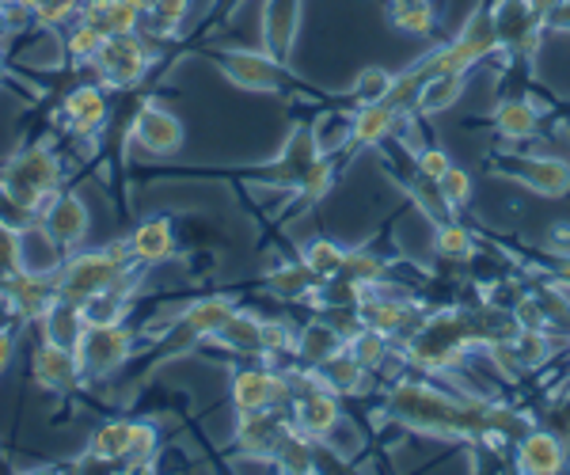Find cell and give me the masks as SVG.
Returning a JSON list of instances; mask_svg holds the SVG:
<instances>
[{
  "label": "cell",
  "instance_id": "1",
  "mask_svg": "<svg viewBox=\"0 0 570 475\" xmlns=\"http://www.w3.org/2000/svg\"><path fill=\"white\" fill-rule=\"evenodd\" d=\"M487 404L491 399H464L449 396L438 385L426 380H395L384 399V415L392 423L407 426L415 434L426 437H461V442H480L483 434H491L487 423Z\"/></svg>",
  "mask_w": 570,
  "mask_h": 475
},
{
  "label": "cell",
  "instance_id": "2",
  "mask_svg": "<svg viewBox=\"0 0 570 475\" xmlns=\"http://www.w3.org/2000/svg\"><path fill=\"white\" fill-rule=\"evenodd\" d=\"M61 179H66V168L53 145L35 141L0 168V202H8L31 225L35 214L61 190Z\"/></svg>",
  "mask_w": 570,
  "mask_h": 475
},
{
  "label": "cell",
  "instance_id": "3",
  "mask_svg": "<svg viewBox=\"0 0 570 475\" xmlns=\"http://www.w3.org/2000/svg\"><path fill=\"white\" fill-rule=\"evenodd\" d=\"M137 274H145V267L130 255V244L126 240H115L107 248H91V251L77 248L69 259L58 263V297L80 305V300L104 294V289L118 286L126 278H137Z\"/></svg>",
  "mask_w": 570,
  "mask_h": 475
},
{
  "label": "cell",
  "instance_id": "4",
  "mask_svg": "<svg viewBox=\"0 0 570 475\" xmlns=\"http://www.w3.org/2000/svg\"><path fill=\"white\" fill-rule=\"evenodd\" d=\"M491 171L529 187L540 198H567L570 195V164L563 157H540V152H491Z\"/></svg>",
  "mask_w": 570,
  "mask_h": 475
},
{
  "label": "cell",
  "instance_id": "5",
  "mask_svg": "<svg viewBox=\"0 0 570 475\" xmlns=\"http://www.w3.org/2000/svg\"><path fill=\"white\" fill-rule=\"evenodd\" d=\"M494 31H499V53H505L513 69H532L544 39V23L532 16L529 0H494Z\"/></svg>",
  "mask_w": 570,
  "mask_h": 475
},
{
  "label": "cell",
  "instance_id": "6",
  "mask_svg": "<svg viewBox=\"0 0 570 475\" xmlns=\"http://www.w3.org/2000/svg\"><path fill=\"white\" fill-rule=\"evenodd\" d=\"M137 335L126 324H110V327H85L77 343V358H80V373L88 380H107L110 373H118L126 362L134 358L137 350Z\"/></svg>",
  "mask_w": 570,
  "mask_h": 475
},
{
  "label": "cell",
  "instance_id": "7",
  "mask_svg": "<svg viewBox=\"0 0 570 475\" xmlns=\"http://www.w3.org/2000/svg\"><path fill=\"white\" fill-rule=\"evenodd\" d=\"M31 228L50 244L53 251H77L80 244L88 240V228H91L85 198L69 195V190H58V195L35 214Z\"/></svg>",
  "mask_w": 570,
  "mask_h": 475
},
{
  "label": "cell",
  "instance_id": "8",
  "mask_svg": "<svg viewBox=\"0 0 570 475\" xmlns=\"http://www.w3.org/2000/svg\"><path fill=\"white\" fill-rule=\"evenodd\" d=\"M233 313H236V297H228V294H209V297L190 300V305L179 313L176 327L168 331V339H164L168 358L187 354L195 343H209Z\"/></svg>",
  "mask_w": 570,
  "mask_h": 475
},
{
  "label": "cell",
  "instance_id": "9",
  "mask_svg": "<svg viewBox=\"0 0 570 475\" xmlns=\"http://www.w3.org/2000/svg\"><path fill=\"white\" fill-rule=\"evenodd\" d=\"M96 72L104 88H134L145 80V72L153 66V46L141 34H110L104 50L96 53Z\"/></svg>",
  "mask_w": 570,
  "mask_h": 475
},
{
  "label": "cell",
  "instance_id": "10",
  "mask_svg": "<svg viewBox=\"0 0 570 475\" xmlns=\"http://www.w3.org/2000/svg\"><path fill=\"white\" fill-rule=\"evenodd\" d=\"M228 85L244 91H282L289 85V69L266 50H209Z\"/></svg>",
  "mask_w": 570,
  "mask_h": 475
},
{
  "label": "cell",
  "instance_id": "11",
  "mask_svg": "<svg viewBox=\"0 0 570 475\" xmlns=\"http://www.w3.org/2000/svg\"><path fill=\"white\" fill-rule=\"evenodd\" d=\"M293 431L289 407H263V410H236V434L233 445L247 461H271L274 449Z\"/></svg>",
  "mask_w": 570,
  "mask_h": 475
},
{
  "label": "cell",
  "instance_id": "12",
  "mask_svg": "<svg viewBox=\"0 0 570 475\" xmlns=\"http://www.w3.org/2000/svg\"><path fill=\"white\" fill-rule=\"evenodd\" d=\"M0 289H4V313L16 324H39L50 313L53 300H58V270L23 267L8 281H0Z\"/></svg>",
  "mask_w": 570,
  "mask_h": 475
},
{
  "label": "cell",
  "instance_id": "13",
  "mask_svg": "<svg viewBox=\"0 0 570 475\" xmlns=\"http://www.w3.org/2000/svg\"><path fill=\"white\" fill-rule=\"evenodd\" d=\"M324 152H320V141H316V126L312 122H301L293 126L289 137H285L282 152L274 157L266 168L259 171V182H266V187H278V190H293L301 179H305V171L316 164Z\"/></svg>",
  "mask_w": 570,
  "mask_h": 475
},
{
  "label": "cell",
  "instance_id": "14",
  "mask_svg": "<svg viewBox=\"0 0 570 475\" xmlns=\"http://www.w3.org/2000/svg\"><path fill=\"white\" fill-rule=\"evenodd\" d=\"M233 407L236 410H263V407H289L293 388L285 369H271V365H244L233 373Z\"/></svg>",
  "mask_w": 570,
  "mask_h": 475
},
{
  "label": "cell",
  "instance_id": "15",
  "mask_svg": "<svg viewBox=\"0 0 570 475\" xmlns=\"http://www.w3.org/2000/svg\"><path fill=\"white\" fill-rule=\"evenodd\" d=\"M130 137L149 157H176L183 149V141H187V130H183L176 111L160 107L156 99H145L130 122Z\"/></svg>",
  "mask_w": 570,
  "mask_h": 475
},
{
  "label": "cell",
  "instance_id": "16",
  "mask_svg": "<svg viewBox=\"0 0 570 475\" xmlns=\"http://www.w3.org/2000/svg\"><path fill=\"white\" fill-rule=\"evenodd\" d=\"M31 377L35 385L53 392V396H69L85 385V373H80V358L72 346H61V343H39L31 354Z\"/></svg>",
  "mask_w": 570,
  "mask_h": 475
},
{
  "label": "cell",
  "instance_id": "17",
  "mask_svg": "<svg viewBox=\"0 0 570 475\" xmlns=\"http://www.w3.org/2000/svg\"><path fill=\"white\" fill-rule=\"evenodd\" d=\"M338 399H343V396H335V392L324 388V385L293 396V404H289L293 426H297L301 434L324 442V437L335 434V426L343 423V404H338Z\"/></svg>",
  "mask_w": 570,
  "mask_h": 475
},
{
  "label": "cell",
  "instance_id": "18",
  "mask_svg": "<svg viewBox=\"0 0 570 475\" xmlns=\"http://www.w3.org/2000/svg\"><path fill=\"white\" fill-rule=\"evenodd\" d=\"M513 468L521 475L567 472V442L559 434H551L548 426H532V431L513 445Z\"/></svg>",
  "mask_w": 570,
  "mask_h": 475
},
{
  "label": "cell",
  "instance_id": "19",
  "mask_svg": "<svg viewBox=\"0 0 570 475\" xmlns=\"http://www.w3.org/2000/svg\"><path fill=\"white\" fill-rule=\"evenodd\" d=\"M107 115H110V107H107L104 85L72 88L66 96V103H61V122H66V130L77 137H96L107 126Z\"/></svg>",
  "mask_w": 570,
  "mask_h": 475
},
{
  "label": "cell",
  "instance_id": "20",
  "mask_svg": "<svg viewBox=\"0 0 570 475\" xmlns=\"http://www.w3.org/2000/svg\"><path fill=\"white\" fill-rule=\"evenodd\" d=\"M126 244H130L134 259L149 270L156 263H168L171 255H176V225H171L168 214L145 217L141 225H134V232L126 236Z\"/></svg>",
  "mask_w": 570,
  "mask_h": 475
},
{
  "label": "cell",
  "instance_id": "21",
  "mask_svg": "<svg viewBox=\"0 0 570 475\" xmlns=\"http://www.w3.org/2000/svg\"><path fill=\"white\" fill-rule=\"evenodd\" d=\"M301 27V0H266L263 8V50L278 61H289L293 39Z\"/></svg>",
  "mask_w": 570,
  "mask_h": 475
},
{
  "label": "cell",
  "instance_id": "22",
  "mask_svg": "<svg viewBox=\"0 0 570 475\" xmlns=\"http://www.w3.org/2000/svg\"><path fill=\"white\" fill-rule=\"evenodd\" d=\"M395 126H400V115H395L389 103H362V107H354L346 157H351V152L376 149V145H384L395 133Z\"/></svg>",
  "mask_w": 570,
  "mask_h": 475
},
{
  "label": "cell",
  "instance_id": "23",
  "mask_svg": "<svg viewBox=\"0 0 570 475\" xmlns=\"http://www.w3.org/2000/svg\"><path fill=\"white\" fill-rule=\"evenodd\" d=\"M130 442H134V418H107V423L96 426L88 442V453L80 456V468L88 472V464H126L130 456Z\"/></svg>",
  "mask_w": 570,
  "mask_h": 475
},
{
  "label": "cell",
  "instance_id": "24",
  "mask_svg": "<svg viewBox=\"0 0 570 475\" xmlns=\"http://www.w3.org/2000/svg\"><path fill=\"white\" fill-rule=\"evenodd\" d=\"M137 281H141V274H137V278L118 281V286L104 289V294L80 300V316H85V327L126 324V316H130V308H134V300H137Z\"/></svg>",
  "mask_w": 570,
  "mask_h": 475
},
{
  "label": "cell",
  "instance_id": "25",
  "mask_svg": "<svg viewBox=\"0 0 570 475\" xmlns=\"http://www.w3.org/2000/svg\"><path fill=\"white\" fill-rule=\"evenodd\" d=\"M544 122V115L537 111L529 96H505L491 111V126L499 130L502 141H532Z\"/></svg>",
  "mask_w": 570,
  "mask_h": 475
},
{
  "label": "cell",
  "instance_id": "26",
  "mask_svg": "<svg viewBox=\"0 0 570 475\" xmlns=\"http://www.w3.org/2000/svg\"><path fill=\"white\" fill-rule=\"evenodd\" d=\"M80 20L99 27L110 39V34H134L145 16L134 0H85V4H80Z\"/></svg>",
  "mask_w": 570,
  "mask_h": 475
},
{
  "label": "cell",
  "instance_id": "27",
  "mask_svg": "<svg viewBox=\"0 0 570 475\" xmlns=\"http://www.w3.org/2000/svg\"><path fill=\"white\" fill-rule=\"evenodd\" d=\"M214 346L228 354H244V358H263V319L252 313H240L236 308L233 316L225 319V327L209 339Z\"/></svg>",
  "mask_w": 570,
  "mask_h": 475
},
{
  "label": "cell",
  "instance_id": "28",
  "mask_svg": "<svg viewBox=\"0 0 570 475\" xmlns=\"http://www.w3.org/2000/svg\"><path fill=\"white\" fill-rule=\"evenodd\" d=\"M346 346L343 335L335 331V327L327 324L324 316L320 319H308L305 327L297 331V343H293V354H297L301 365H308V369H316L320 362H327L331 354H338Z\"/></svg>",
  "mask_w": 570,
  "mask_h": 475
},
{
  "label": "cell",
  "instance_id": "29",
  "mask_svg": "<svg viewBox=\"0 0 570 475\" xmlns=\"http://www.w3.org/2000/svg\"><path fill=\"white\" fill-rule=\"evenodd\" d=\"M316 377H320V385L331 388L335 396H357V392L365 388V377H370V373H365L354 354L343 346L338 354H331L327 362L316 365Z\"/></svg>",
  "mask_w": 570,
  "mask_h": 475
},
{
  "label": "cell",
  "instance_id": "30",
  "mask_svg": "<svg viewBox=\"0 0 570 475\" xmlns=\"http://www.w3.org/2000/svg\"><path fill=\"white\" fill-rule=\"evenodd\" d=\"M441 20V0H389V23L403 34H434Z\"/></svg>",
  "mask_w": 570,
  "mask_h": 475
},
{
  "label": "cell",
  "instance_id": "31",
  "mask_svg": "<svg viewBox=\"0 0 570 475\" xmlns=\"http://www.w3.org/2000/svg\"><path fill=\"white\" fill-rule=\"evenodd\" d=\"M468 88V72H441V77H430L426 85L419 91V103H415V115L419 118H434L441 111L456 103Z\"/></svg>",
  "mask_w": 570,
  "mask_h": 475
},
{
  "label": "cell",
  "instance_id": "32",
  "mask_svg": "<svg viewBox=\"0 0 570 475\" xmlns=\"http://www.w3.org/2000/svg\"><path fill=\"white\" fill-rule=\"evenodd\" d=\"M39 331L46 343H61V346H72L77 350L80 335H85V316H80V305L72 300H53L50 313L39 319Z\"/></svg>",
  "mask_w": 570,
  "mask_h": 475
},
{
  "label": "cell",
  "instance_id": "33",
  "mask_svg": "<svg viewBox=\"0 0 570 475\" xmlns=\"http://www.w3.org/2000/svg\"><path fill=\"white\" fill-rule=\"evenodd\" d=\"M271 464L278 472H289V475H308V472H320V461H316V437L301 434L297 426H293L289 434H285V442L274 449Z\"/></svg>",
  "mask_w": 570,
  "mask_h": 475
},
{
  "label": "cell",
  "instance_id": "34",
  "mask_svg": "<svg viewBox=\"0 0 570 475\" xmlns=\"http://www.w3.org/2000/svg\"><path fill=\"white\" fill-rule=\"evenodd\" d=\"M263 286L282 300H308V294L316 289V274L301 259H293V263H282V267L266 270Z\"/></svg>",
  "mask_w": 570,
  "mask_h": 475
},
{
  "label": "cell",
  "instance_id": "35",
  "mask_svg": "<svg viewBox=\"0 0 570 475\" xmlns=\"http://www.w3.org/2000/svg\"><path fill=\"white\" fill-rule=\"evenodd\" d=\"M434 248L445 263H464V267H468V259L480 251L475 248V232L456 221V217H445V221L434 225Z\"/></svg>",
  "mask_w": 570,
  "mask_h": 475
},
{
  "label": "cell",
  "instance_id": "36",
  "mask_svg": "<svg viewBox=\"0 0 570 475\" xmlns=\"http://www.w3.org/2000/svg\"><path fill=\"white\" fill-rule=\"evenodd\" d=\"M346 350L354 354L357 365H362L365 373H381L384 369V362L392 358V339L389 335H381V331H373V327H357V331L346 339Z\"/></svg>",
  "mask_w": 570,
  "mask_h": 475
},
{
  "label": "cell",
  "instance_id": "37",
  "mask_svg": "<svg viewBox=\"0 0 570 475\" xmlns=\"http://www.w3.org/2000/svg\"><path fill=\"white\" fill-rule=\"evenodd\" d=\"M343 259H346V248L335 240H327V236L308 240L305 251H301V263L316 274V281H327V278H335V274H343Z\"/></svg>",
  "mask_w": 570,
  "mask_h": 475
},
{
  "label": "cell",
  "instance_id": "38",
  "mask_svg": "<svg viewBox=\"0 0 570 475\" xmlns=\"http://www.w3.org/2000/svg\"><path fill=\"white\" fill-rule=\"evenodd\" d=\"M343 278L357 281V286L373 289L381 286L384 278H389V259L384 255H376L373 248H351L343 259Z\"/></svg>",
  "mask_w": 570,
  "mask_h": 475
},
{
  "label": "cell",
  "instance_id": "39",
  "mask_svg": "<svg viewBox=\"0 0 570 475\" xmlns=\"http://www.w3.org/2000/svg\"><path fill=\"white\" fill-rule=\"evenodd\" d=\"M80 4H85V0H16V8H23V12L31 16L35 23L46 27V31H53V27L77 20Z\"/></svg>",
  "mask_w": 570,
  "mask_h": 475
},
{
  "label": "cell",
  "instance_id": "40",
  "mask_svg": "<svg viewBox=\"0 0 570 475\" xmlns=\"http://www.w3.org/2000/svg\"><path fill=\"white\" fill-rule=\"evenodd\" d=\"M335 176H338V164H335V157H320L312 168L305 171V179L293 187V195H297V202L301 206H312V202H320V198L327 195L331 187H335Z\"/></svg>",
  "mask_w": 570,
  "mask_h": 475
},
{
  "label": "cell",
  "instance_id": "41",
  "mask_svg": "<svg viewBox=\"0 0 570 475\" xmlns=\"http://www.w3.org/2000/svg\"><path fill=\"white\" fill-rule=\"evenodd\" d=\"M156 453H160V431L153 423H134V442L122 472H156Z\"/></svg>",
  "mask_w": 570,
  "mask_h": 475
},
{
  "label": "cell",
  "instance_id": "42",
  "mask_svg": "<svg viewBox=\"0 0 570 475\" xmlns=\"http://www.w3.org/2000/svg\"><path fill=\"white\" fill-rule=\"evenodd\" d=\"M104 42H107V34L77 16V23H72V31L66 39V53H69L72 66H91V61H96V53L104 50Z\"/></svg>",
  "mask_w": 570,
  "mask_h": 475
},
{
  "label": "cell",
  "instance_id": "43",
  "mask_svg": "<svg viewBox=\"0 0 570 475\" xmlns=\"http://www.w3.org/2000/svg\"><path fill=\"white\" fill-rule=\"evenodd\" d=\"M23 225H12L0 217V281H8L12 274H20L27 267V251H23Z\"/></svg>",
  "mask_w": 570,
  "mask_h": 475
},
{
  "label": "cell",
  "instance_id": "44",
  "mask_svg": "<svg viewBox=\"0 0 570 475\" xmlns=\"http://www.w3.org/2000/svg\"><path fill=\"white\" fill-rule=\"evenodd\" d=\"M513 354H518L521 369L532 373L540 369V365L551 362V331H529V327H521L518 335H513Z\"/></svg>",
  "mask_w": 570,
  "mask_h": 475
},
{
  "label": "cell",
  "instance_id": "45",
  "mask_svg": "<svg viewBox=\"0 0 570 475\" xmlns=\"http://www.w3.org/2000/svg\"><path fill=\"white\" fill-rule=\"evenodd\" d=\"M187 16H190V0H153L149 12H145V23H149L153 34H160V39H171Z\"/></svg>",
  "mask_w": 570,
  "mask_h": 475
},
{
  "label": "cell",
  "instance_id": "46",
  "mask_svg": "<svg viewBox=\"0 0 570 475\" xmlns=\"http://www.w3.org/2000/svg\"><path fill=\"white\" fill-rule=\"evenodd\" d=\"M392 80H395V72L381 69V66L362 69V72H357V80H354V88H351V99L357 107H362V103H384V99H389V91H392Z\"/></svg>",
  "mask_w": 570,
  "mask_h": 475
},
{
  "label": "cell",
  "instance_id": "47",
  "mask_svg": "<svg viewBox=\"0 0 570 475\" xmlns=\"http://www.w3.org/2000/svg\"><path fill=\"white\" fill-rule=\"evenodd\" d=\"M407 190H411V198H415V206L422 209V214L430 217V221H445V217H453V209L445 206V198H441V187H438V179H426V176H419L415 171V179L407 182Z\"/></svg>",
  "mask_w": 570,
  "mask_h": 475
},
{
  "label": "cell",
  "instance_id": "48",
  "mask_svg": "<svg viewBox=\"0 0 570 475\" xmlns=\"http://www.w3.org/2000/svg\"><path fill=\"white\" fill-rule=\"evenodd\" d=\"M438 187H441V198H445V206L453 209V217L464 214L468 202H472V176H468L464 168H456V164L438 179Z\"/></svg>",
  "mask_w": 570,
  "mask_h": 475
},
{
  "label": "cell",
  "instance_id": "49",
  "mask_svg": "<svg viewBox=\"0 0 570 475\" xmlns=\"http://www.w3.org/2000/svg\"><path fill=\"white\" fill-rule=\"evenodd\" d=\"M449 168H453V157H449L445 149H438V145H422V149H415V171H419V176L441 179Z\"/></svg>",
  "mask_w": 570,
  "mask_h": 475
},
{
  "label": "cell",
  "instance_id": "50",
  "mask_svg": "<svg viewBox=\"0 0 570 475\" xmlns=\"http://www.w3.org/2000/svg\"><path fill=\"white\" fill-rule=\"evenodd\" d=\"M540 274H548L551 281H559L563 289H570V251H551L548 267H537Z\"/></svg>",
  "mask_w": 570,
  "mask_h": 475
},
{
  "label": "cell",
  "instance_id": "51",
  "mask_svg": "<svg viewBox=\"0 0 570 475\" xmlns=\"http://www.w3.org/2000/svg\"><path fill=\"white\" fill-rule=\"evenodd\" d=\"M12 354H16V319H8V324L0 327V377H4V369L12 365Z\"/></svg>",
  "mask_w": 570,
  "mask_h": 475
},
{
  "label": "cell",
  "instance_id": "52",
  "mask_svg": "<svg viewBox=\"0 0 570 475\" xmlns=\"http://www.w3.org/2000/svg\"><path fill=\"white\" fill-rule=\"evenodd\" d=\"M548 251H570V221H556L548 228Z\"/></svg>",
  "mask_w": 570,
  "mask_h": 475
},
{
  "label": "cell",
  "instance_id": "53",
  "mask_svg": "<svg viewBox=\"0 0 570 475\" xmlns=\"http://www.w3.org/2000/svg\"><path fill=\"white\" fill-rule=\"evenodd\" d=\"M559 4H563V0H529L532 16H537V20H540V23H544V20H548V16H551V12H556V8H559Z\"/></svg>",
  "mask_w": 570,
  "mask_h": 475
},
{
  "label": "cell",
  "instance_id": "54",
  "mask_svg": "<svg viewBox=\"0 0 570 475\" xmlns=\"http://www.w3.org/2000/svg\"><path fill=\"white\" fill-rule=\"evenodd\" d=\"M0 85H8V66H4V53H0Z\"/></svg>",
  "mask_w": 570,
  "mask_h": 475
}]
</instances>
